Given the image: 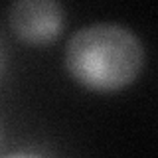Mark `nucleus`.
<instances>
[{
  "label": "nucleus",
  "mask_w": 158,
  "mask_h": 158,
  "mask_svg": "<svg viewBox=\"0 0 158 158\" xmlns=\"http://www.w3.org/2000/svg\"><path fill=\"white\" fill-rule=\"evenodd\" d=\"M144 65V48L132 30L113 22L79 28L65 44V67L93 91H115L132 83Z\"/></svg>",
  "instance_id": "obj_1"
},
{
  "label": "nucleus",
  "mask_w": 158,
  "mask_h": 158,
  "mask_svg": "<svg viewBox=\"0 0 158 158\" xmlns=\"http://www.w3.org/2000/svg\"><path fill=\"white\" fill-rule=\"evenodd\" d=\"M8 20L14 34L24 42L48 44L59 36L65 12L56 0H18L10 6Z\"/></svg>",
  "instance_id": "obj_2"
},
{
  "label": "nucleus",
  "mask_w": 158,
  "mask_h": 158,
  "mask_svg": "<svg viewBox=\"0 0 158 158\" xmlns=\"http://www.w3.org/2000/svg\"><path fill=\"white\" fill-rule=\"evenodd\" d=\"M6 158H42L38 154H30V152H16V154H10Z\"/></svg>",
  "instance_id": "obj_3"
},
{
  "label": "nucleus",
  "mask_w": 158,
  "mask_h": 158,
  "mask_svg": "<svg viewBox=\"0 0 158 158\" xmlns=\"http://www.w3.org/2000/svg\"><path fill=\"white\" fill-rule=\"evenodd\" d=\"M2 63H4V57H2V49H0V71H2Z\"/></svg>",
  "instance_id": "obj_4"
}]
</instances>
